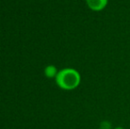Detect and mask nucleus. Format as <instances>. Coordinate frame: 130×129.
Returning <instances> with one entry per match:
<instances>
[{
    "label": "nucleus",
    "mask_w": 130,
    "mask_h": 129,
    "mask_svg": "<svg viewBox=\"0 0 130 129\" xmlns=\"http://www.w3.org/2000/svg\"><path fill=\"white\" fill-rule=\"evenodd\" d=\"M82 77L80 72L74 68L60 70L56 76V82L59 88L65 90H73L80 84Z\"/></svg>",
    "instance_id": "1"
},
{
    "label": "nucleus",
    "mask_w": 130,
    "mask_h": 129,
    "mask_svg": "<svg viewBox=\"0 0 130 129\" xmlns=\"http://www.w3.org/2000/svg\"><path fill=\"white\" fill-rule=\"evenodd\" d=\"M109 0H86L87 6L94 12L103 11L108 5Z\"/></svg>",
    "instance_id": "2"
},
{
    "label": "nucleus",
    "mask_w": 130,
    "mask_h": 129,
    "mask_svg": "<svg viewBox=\"0 0 130 129\" xmlns=\"http://www.w3.org/2000/svg\"><path fill=\"white\" fill-rule=\"evenodd\" d=\"M58 72H57V68L54 65H49L45 68V74H46L47 77L49 78H53L56 77L57 74Z\"/></svg>",
    "instance_id": "3"
},
{
    "label": "nucleus",
    "mask_w": 130,
    "mask_h": 129,
    "mask_svg": "<svg viewBox=\"0 0 130 129\" xmlns=\"http://www.w3.org/2000/svg\"><path fill=\"white\" fill-rule=\"evenodd\" d=\"M114 129H126V128L122 127V126H117V127H115Z\"/></svg>",
    "instance_id": "4"
}]
</instances>
